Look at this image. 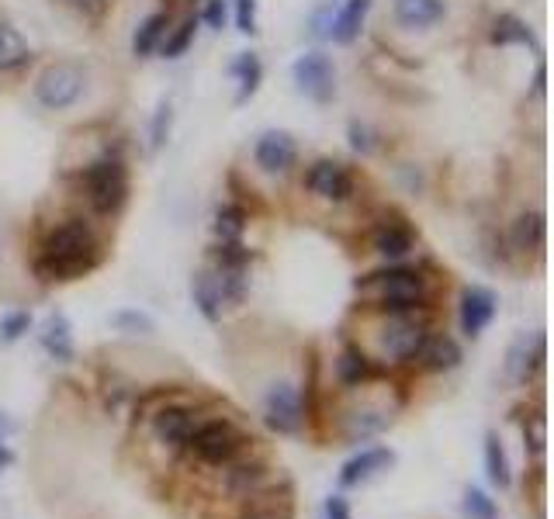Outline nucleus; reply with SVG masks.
Returning <instances> with one entry per match:
<instances>
[{
  "label": "nucleus",
  "instance_id": "f257e3e1",
  "mask_svg": "<svg viewBox=\"0 0 554 519\" xmlns=\"http://www.w3.org/2000/svg\"><path fill=\"white\" fill-rule=\"evenodd\" d=\"M104 260L101 239L84 218H66L52 225L35 257V274L46 284H70L94 274Z\"/></svg>",
  "mask_w": 554,
  "mask_h": 519
},
{
  "label": "nucleus",
  "instance_id": "f03ea898",
  "mask_svg": "<svg viewBox=\"0 0 554 519\" xmlns=\"http://www.w3.org/2000/svg\"><path fill=\"white\" fill-rule=\"evenodd\" d=\"M354 295L364 308L381 312V315L423 312L426 302H430V281L423 277V270L392 263V267L364 274L361 281L354 284Z\"/></svg>",
  "mask_w": 554,
  "mask_h": 519
},
{
  "label": "nucleus",
  "instance_id": "7ed1b4c3",
  "mask_svg": "<svg viewBox=\"0 0 554 519\" xmlns=\"http://www.w3.org/2000/svg\"><path fill=\"white\" fill-rule=\"evenodd\" d=\"M80 187H84V201L91 205L94 215L115 218L129 205V194H132L129 167H125L122 156L104 153L80 170Z\"/></svg>",
  "mask_w": 554,
  "mask_h": 519
},
{
  "label": "nucleus",
  "instance_id": "20e7f679",
  "mask_svg": "<svg viewBox=\"0 0 554 519\" xmlns=\"http://www.w3.org/2000/svg\"><path fill=\"white\" fill-rule=\"evenodd\" d=\"M87 90V66L77 59H56L42 66L32 84V97L46 111H70Z\"/></svg>",
  "mask_w": 554,
  "mask_h": 519
},
{
  "label": "nucleus",
  "instance_id": "39448f33",
  "mask_svg": "<svg viewBox=\"0 0 554 519\" xmlns=\"http://www.w3.org/2000/svg\"><path fill=\"white\" fill-rule=\"evenodd\" d=\"M426 336H430V326H426V319H419V312L385 315L378 333V357L385 364H416Z\"/></svg>",
  "mask_w": 554,
  "mask_h": 519
},
{
  "label": "nucleus",
  "instance_id": "423d86ee",
  "mask_svg": "<svg viewBox=\"0 0 554 519\" xmlns=\"http://www.w3.org/2000/svg\"><path fill=\"white\" fill-rule=\"evenodd\" d=\"M243 447L246 436L236 423H229V419H201L184 450H191V457H198L201 464L226 468V464H232L243 454Z\"/></svg>",
  "mask_w": 554,
  "mask_h": 519
},
{
  "label": "nucleus",
  "instance_id": "0eeeda50",
  "mask_svg": "<svg viewBox=\"0 0 554 519\" xmlns=\"http://www.w3.org/2000/svg\"><path fill=\"white\" fill-rule=\"evenodd\" d=\"M291 77H295V87L302 90L309 101L329 104L336 97V66L323 49L302 52V56L295 59V66H291Z\"/></svg>",
  "mask_w": 554,
  "mask_h": 519
},
{
  "label": "nucleus",
  "instance_id": "6e6552de",
  "mask_svg": "<svg viewBox=\"0 0 554 519\" xmlns=\"http://www.w3.org/2000/svg\"><path fill=\"white\" fill-rule=\"evenodd\" d=\"M264 423L267 430L277 436H295L305 423V405H302V391L288 381H277V385L264 395Z\"/></svg>",
  "mask_w": 554,
  "mask_h": 519
},
{
  "label": "nucleus",
  "instance_id": "1a4fd4ad",
  "mask_svg": "<svg viewBox=\"0 0 554 519\" xmlns=\"http://www.w3.org/2000/svg\"><path fill=\"white\" fill-rule=\"evenodd\" d=\"M305 191L319 201H329V205H343V201L354 198V173H350L347 163L326 156V160H316L305 170Z\"/></svg>",
  "mask_w": 554,
  "mask_h": 519
},
{
  "label": "nucleus",
  "instance_id": "9d476101",
  "mask_svg": "<svg viewBox=\"0 0 554 519\" xmlns=\"http://www.w3.org/2000/svg\"><path fill=\"white\" fill-rule=\"evenodd\" d=\"M499 315V295L485 284H468L458 302V326L468 340H478Z\"/></svg>",
  "mask_w": 554,
  "mask_h": 519
},
{
  "label": "nucleus",
  "instance_id": "9b49d317",
  "mask_svg": "<svg viewBox=\"0 0 554 519\" xmlns=\"http://www.w3.org/2000/svg\"><path fill=\"white\" fill-rule=\"evenodd\" d=\"M201 412L191 409V405H163V409L153 412V436L163 443V447L184 450L191 433L198 430Z\"/></svg>",
  "mask_w": 554,
  "mask_h": 519
},
{
  "label": "nucleus",
  "instance_id": "f8f14e48",
  "mask_svg": "<svg viewBox=\"0 0 554 519\" xmlns=\"http://www.w3.org/2000/svg\"><path fill=\"white\" fill-rule=\"evenodd\" d=\"M253 163H257V167L264 170V173H271V177H281V173H288L298 163V142H295V135L284 132V129L264 132L257 139V146H253Z\"/></svg>",
  "mask_w": 554,
  "mask_h": 519
},
{
  "label": "nucleus",
  "instance_id": "ddd939ff",
  "mask_svg": "<svg viewBox=\"0 0 554 519\" xmlns=\"http://www.w3.org/2000/svg\"><path fill=\"white\" fill-rule=\"evenodd\" d=\"M395 461H399V454H395L392 447H364L361 454H354L350 461H343L340 475H336V485L347 492V488H357L364 485V481H371L374 475H381V471L395 468Z\"/></svg>",
  "mask_w": 554,
  "mask_h": 519
},
{
  "label": "nucleus",
  "instance_id": "4468645a",
  "mask_svg": "<svg viewBox=\"0 0 554 519\" xmlns=\"http://www.w3.org/2000/svg\"><path fill=\"white\" fill-rule=\"evenodd\" d=\"M544 367V333H520L506 350V374L516 385H527Z\"/></svg>",
  "mask_w": 554,
  "mask_h": 519
},
{
  "label": "nucleus",
  "instance_id": "2eb2a0df",
  "mask_svg": "<svg viewBox=\"0 0 554 519\" xmlns=\"http://www.w3.org/2000/svg\"><path fill=\"white\" fill-rule=\"evenodd\" d=\"M371 250L378 253L381 260H402L416 250V232L409 222L402 218H392V222H381L378 229L371 232Z\"/></svg>",
  "mask_w": 554,
  "mask_h": 519
},
{
  "label": "nucleus",
  "instance_id": "dca6fc26",
  "mask_svg": "<svg viewBox=\"0 0 554 519\" xmlns=\"http://www.w3.org/2000/svg\"><path fill=\"white\" fill-rule=\"evenodd\" d=\"M419 364H423V371L430 374H447V371H458L464 353H461V343L454 340V336L447 333H430L423 343V350H419Z\"/></svg>",
  "mask_w": 554,
  "mask_h": 519
},
{
  "label": "nucleus",
  "instance_id": "f3484780",
  "mask_svg": "<svg viewBox=\"0 0 554 519\" xmlns=\"http://www.w3.org/2000/svg\"><path fill=\"white\" fill-rule=\"evenodd\" d=\"M39 346L49 353V360H56V364H70V360L77 357L70 319H66L63 312H49V319L42 322V329H39Z\"/></svg>",
  "mask_w": 554,
  "mask_h": 519
},
{
  "label": "nucleus",
  "instance_id": "a211bd4d",
  "mask_svg": "<svg viewBox=\"0 0 554 519\" xmlns=\"http://www.w3.org/2000/svg\"><path fill=\"white\" fill-rule=\"evenodd\" d=\"M371 11V0H343L333 14V25H329V42L333 45H354L361 39L364 18Z\"/></svg>",
  "mask_w": 554,
  "mask_h": 519
},
{
  "label": "nucleus",
  "instance_id": "6ab92c4d",
  "mask_svg": "<svg viewBox=\"0 0 554 519\" xmlns=\"http://www.w3.org/2000/svg\"><path fill=\"white\" fill-rule=\"evenodd\" d=\"M191 298H194V308L201 312V319L208 326H219L222 322V312H226V302H222V291H219V281H215L212 267L198 270L191 277Z\"/></svg>",
  "mask_w": 554,
  "mask_h": 519
},
{
  "label": "nucleus",
  "instance_id": "aec40b11",
  "mask_svg": "<svg viewBox=\"0 0 554 519\" xmlns=\"http://www.w3.org/2000/svg\"><path fill=\"white\" fill-rule=\"evenodd\" d=\"M271 471H267V464L260 461H243V464H232L229 478H226V488L229 495H236V499H257V495H264L267 488H271Z\"/></svg>",
  "mask_w": 554,
  "mask_h": 519
},
{
  "label": "nucleus",
  "instance_id": "412c9836",
  "mask_svg": "<svg viewBox=\"0 0 554 519\" xmlns=\"http://www.w3.org/2000/svg\"><path fill=\"white\" fill-rule=\"evenodd\" d=\"M544 236H548L544 212H523V215H516L513 225H509V246H513L516 253H541Z\"/></svg>",
  "mask_w": 554,
  "mask_h": 519
},
{
  "label": "nucleus",
  "instance_id": "4be33fe9",
  "mask_svg": "<svg viewBox=\"0 0 554 519\" xmlns=\"http://www.w3.org/2000/svg\"><path fill=\"white\" fill-rule=\"evenodd\" d=\"M447 4L444 0H395L392 4V18L402 28H430L437 21H444Z\"/></svg>",
  "mask_w": 554,
  "mask_h": 519
},
{
  "label": "nucleus",
  "instance_id": "5701e85b",
  "mask_svg": "<svg viewBox=\"0 0 554 519\" xmlns=\"http://www.w3.org/2000/svg\"><path fill=\"white\" fill-rule=\"evenodd\" d=\"M28 63H32V45L11 21H0V73H18Z\"/></svg>",
  "mask_w": 554,
  "mask_h": 519
},
{
  "label": "nucleus",
  "instance_id": "b1692460",
  "mask_svg": "<svg viewBox=\"0 0 554 519\" xmlns=\"http://www.w3.org/2000/svg\"><path fill=\"white\" fill-rule=\"evenodd\" d=\"M388 426H392V409H385V405H361L357 412H350L347 436H350V443H361V440H371V436L385 433Z\"/></svg>",
  "mask_w": 554,
  "mask_h": 519
},
{
  "label": "nucleus",
  "instance_id": "393cba45",
  "mask_svg": "<svg viewBox=\"0 0 554 519\" xmlns=\"http://www.w3.org/2000/svg\"><path fill=\"white\" fill-rule=\"evenodd\" d=\"M167 25H170V14L167 11L149 14V18L136 28V35H132V56H136V59L153 56V52L160 49L163 35H167Z\"/></svg>",
  "mask_w": 554,
  "mask_h": 519
},
{
  "label": "nucleus",
  "instance_id": "a878e982",
  "mask_svg": "<svg viewBox=\"0 0 554 519\" xmlns=\"http://www.w3.org/2000/svg\"><path fill=\"white\" fill-rule=\"evenodd\" d=\"M485 475L496 488H509L513 485V468H509V454L503 447V436L496 430L485 433Z\"/></svg>",
  "mask_w": 554,
  "mask_h": 519
},
{
  "label": "nucleus",
  "instance_id": "bb28decb",
  "mask_svg": "<svg viewBox=\"0 0 554 519\" xmlns=\"http://www.w3.org/2000/svg\"><path fill=\"white\" fill-rule=\"evenodd\" d=\"M232 73H236V80H239L236 104H246L260 90V84H264V63H260L257 52H243V56L236 59V66H232Z\"/></svg>",
  "mask_w": 554,
  "mask_h": 519
},
{
  "label": "nucleus",
  "instance_id": "cd10ccee",
  "mask_svg": "<svg viewBox=\"0 0 554 519\" xmlns=\"http://www.w3.org/2000/svg\"><path fill=\"white\" fill-rule=\"evenodd\" d=\"M336 378H340V385H347V388L364 385V381L371 378L368 353L357 350V346H347V350L340 353V360H336Z\"/></svg>",
  "mask_w": 554,
  "mask_h": 519
},
{
  "label": "nucleus",
  "instance_id": "c85d7f7f",
  "mask_svg": "<svg viewBox=\"0 0 554 519\" xmlns=\"http://www.w3.org/2000/svg\"><path fill=\"white\" fill-rule=\"evenodd\" d=\"M492 45H534V32L523 18L516 14H499L492 21V32H489Z\"/></svg>",
  "mask_w": 554,
  "mask_h": 519
},
{
  "label": "nucleus",
  "instance_id": "c756f323",
  "mask_svg": "<svg viewBox=\"0 0 554 519\" xmlns=\"http://www.w3.org/2000/svg\"><path fill=\"white\" fill-rule=\"evenodd\" d=\"M212 232L219 243H243V232H246V212L243 205H222L215 212Z\"/></svg>",
  "mask_w": 554,
  "mask_h": 519
},
{
  "label": "nucleus",
  "instance_id": "7c9ffc66",
  "mask_svg": "<svg viewBox=\"0 0 554 519\" xmlns=\"http://www.w3.org/2000/svg\"><path fill=\"white\" fill-rule=\"evenodd\" d=\"M170 35H163V42H160V56L163 59H181L187 49H191V42H194V35H198V18H184L177 28H167Z\"/></svg>",
  "mask_w": 554,
  "mask_h": 519
},
{
  "label": "nucleus",
  "instance_id": "2f4dec72",
  "mask_svg": "<svg viewBox=\"0 0 554 519\" xmlns=\"http://www.w3.org/2000/svg\"><path fill=\"white\" fill-rule=\"evenodd\" d=\"M461 513L468 516V519H499L503 513H499V502L492 499L485 488H478V485H468L464 488V495H461Z\"/></svg>",
  "mask_w": 554,
  "mask_h": 519
},
{
  "label": "nucleus",
  "instance_id": "473e14b6",
  "mask_svg": "<svg viewBox=\"0 0 554 519\" xmlns=\"http://www.w3.org/2000/svg\"><path fill=\"white\" fill-rule=\"evenodd\" d=\"M111 326L125 336H153L156 333V322L149 319L146 312H139V308H118V312L111 315Z\"/></svg>",
  "mask_w": 554,
  "mask_h": 519
},
{
  "label": "nucleus",
  "instance_id": "72a5a7b5",
  "mask_svg": "<svg viewBox=\"0 0 554 519\" xmlns=\"http://www.w3.org/2000/svg\"><path fill=\"white\" fill-rule=\"evenodd\" d=\"M170 129H174V104L160 101V108L153 111V122H149V149L160 153L170 139Z\"/></svg>",
  "mask_w": 554,
  "mask_h": 519
},
{
  "label": "nucleus",
  "instance_id": "f704fd0d",
  "mask_svg": "<svg viewBox=\"0 0 554 519\" xmlns=\"http://www.w3.org/2000/svg\"><path fill=\"white\" fill-rule=\"evenodd\" d=\"M32 312H25V308H18V312H7L4 319H0V343L4 346H11V343H18L21 336L32 329Z\"/></svg>",
  "mask_w": 554,
  "mask_h": 519
},
{
  "label": "nucleus",
  "instance_id": "c9c22d12",
  "mask_svg": "<svg viewBox=\"0 0 554 519\" xmlns=\"http://www.w3.org/2000/svg\"><path fill=\"white\" fill-rule=\"evenodd\" d=\"M347 139H350V149H354V153H361V156L378 153V135L371 132V125L357 122V118L347 125Z\"/></svg>",
  "mask_w": 554,
  "mask_h": 519
},
{
  "label": "nucleus",
  "instance_id": "e433bc0d",
  "mask_svg": "<svg viewBox=\"0 0 554 519\" xmlns=\"http://www.w3.org/2000/svg\"><path fill=\"white\" fill-rule=\"evenodd\" d=\"M232 18L239 35H257V0H232Z\"/></svg>",
  "mask_w": 554,
  "mask_h": 519
},
{
  "label": "nucleus",
  "instance_id": "4c0bfd02",
  "mask_svg": "<svg viewBox=\"0 0 554 519\" xmlns=\"http://www.w3.org/2000/svg\"><path fill=\"white\" fill-rule=\"evenodd\" d=\"M236 519H291V506L288 502H250Z\"/></svg>",
  "mask_w": 554,
  "mask_h": 519
},
{
  "label": "nucleus",
  "instance_id": "58836bf2",
  "mask_svg": "<svg viewBox=\"0 0 554 519\" xmlns=\"http://www.w3.org/2000/svg\"><path fill=\"white\" fill-rule=\"evenodd\" d=\"M336 7H340V4H333V0H323V4H319L316 11H312V18H309L312 39H323V42H329V25H333Z\"/></svg>",
  "mask_w": 554,
  "mask_h": 519
},
{
  "label": "nucleus",
  "instance_id": "ea45409f",
  "mask_svg": "<svg viewBox=\"0 0 554 519\" xmlns=\"http://www.w3.org/2000/svg\"><path fill=\"white\" fill-rule=\"evenodd\" d=\"M229 18V0H208L205 11H201V21H205L212 32H222Z\"/></svg>",
  "mask_w": 554,
  "mask_h": 519
},
{
  "label": "nucleus",
  "instance_id": "a19ab883",
  "mask_svg": "<svg viewBox=\"0 0 554 519\" xmlns=\"http://www.w3.org/2000/svg\"><path fill=\"white\" fill-rule=\"evenodd\" d=\"M527 443H530V454L534 457H541L544 454V447H548V430H544V416H534L527 423Z\"/></svg>",
  "mask_w": 554,
  "mask_h": 519
},
{
  "label": "nucleus",
  "instance_id": "79ce46f5",
  "mask_svg": "<svg viewBox=\"0 0 554 519\" xmlns=\"http://www.w3.org/2000/svg\"><path fill=\"white\" fill-rule=\"evenodd\" d=\"M323 513H326V519H354V513H350V502H347V495H343V492L329 495Z\"/></svg>",
  "mask_w": 554,
  "mask_h": 519
},
{
  "label": "nucleus",
  "instance_id": "37998d69",
  "mask_svg": "<svg viewBox=\"0 0 554 519\" xmlns=\"http://www.w3.org/2000/svg\"><path fill=\"white\" fill-rule=\"evenodd\" d=\"M14 464V450L4 443V436H0V471H7Z\"/></svg>",
  "mask_w": 554,
  "mask_h": 519
},
{
  "label": "nucleus",
  "instance_id": "c03bdc74",
  "mask_svg": "<svg viewBox=\"0 0 554 519\" xmlns=\"http://www.w3.org/2000/svg\"><path fill=\"white\" fill-rule=\"evenodd\" d=\"M544 80H548V70H544V63L537 66V73H534V90L537 94H544Z\"/></svg>",
  "mask_w": 554,
  "mask_h": 519
}]
</instances>
